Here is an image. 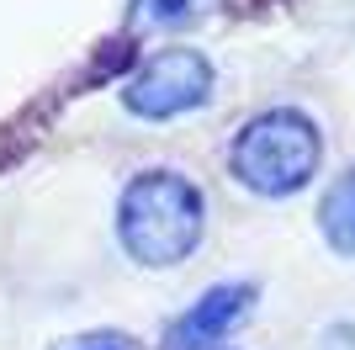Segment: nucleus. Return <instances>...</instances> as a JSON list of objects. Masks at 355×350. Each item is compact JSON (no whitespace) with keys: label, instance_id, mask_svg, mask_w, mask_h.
I'll list each match as a JSON object with an SVG mask.
<instances>
[{"label":"nucleus","instance_id":"f257e3e1","mask_svg":"<svg viewBox=\"0 0 355 350\" xmlns=\"http://www.w3.org/2000/svg\"><path fill=\"white\" fill-rule=\"evenodd\" d=\"M207 233V197L191 175L170 170H138L117 197V239L148 271H170V265L191 260L196 244Z\"/></svg>","mask_w":355,"mask_h":350},{"label":"nucleus","instance_id":"f03ea898","mask_svg":"<svg viewBox=\"0 0 355 350\" xmlns=\"http://www.w3.org/2000/svg\"><path fill=\"white\" fill-rule=\"evenodd\" d=\"M324 165V133L297 106H266L228 138V170L254 197H297Z\"/></svg>","mask_w":355,"mask_h":350},{"label":"nucleus","instance_id":"7ed1b4c3","mask_svg":"<svg viewBox=\"0 0 355 350\" xmlns=\"http://www.w3.org/2000/svg\"><path fill=\"white\" fill-rule=\"evenodd\" d=\"M212 85H218V74H212L207 53H196V48H159V53H148L128 74L122 106L133 117H144V122H164V117H186L196 106H207Z\"/></svg>","mask_w":355,"mask_h":350},{"label":"nucleus","instance_id":"20e7f679","mask_svg":"<svg viewBox=\"0 0 355 350\" xmlns=\"http://www.w3.org/2000/svg\"><path fill=\"white\" fill-rule=\"evenodd\" d=\"M254 297H260L254 281H218V287H207L180 319H170L164 350H218L254 313Z\"/></svg>","mask_w":355,"mask_h":350},{"label":"nucleus","instance_id":"39448f33","mask_svg":"<svg viewBox=\"0 0 355 350\" xmlns=\"http://www.w3.org/2000/svg\"><path fill=\"white\" fill-rule=\"evenodd\" d=\"M228 11V0H133L128 27L133 32H186Z\"/></svg>","mask_w":355,"mask_h":350},{"label":"nucleus","instance_id":"423d86ee","mask_svg":"<svg viewBox=\"0 0 355 350\" xmlns=\"http://www.w3.org/2000/svg\"><path fill=\"white\" fill-rule=\"evenodd\" d=\"M318 233L340 260H355V165L340 181H329L324 202H318Z\"/></svg>","mask_w":355,"mask_h":350},{"label":"nucleus","instance_id":"0eeeda50","mask_svg":"<svg viewBox=\"0 0 355 350\" xmlns=\"http://www.w3.org/2000/svg\"><path fill=\"white\" fill-rule=\"evenodd\" d=\"M59 350H144L128 329H90V335H74V340H64Z\"/></svg>","mask_w":355,"mask_h":350},{"label":"nucleus","instance_id":"6e6552de","mask_svg":"<svg viewBox=\"0 0 355 350\" xmlns=\"http://www.w3.org/2000/svg\"><path fill=\"white\" fill-rule=\"evenodd\" d=\"M313 350H355V319L329 324L324 335H318V345H313Z\"/></svg>","mask_w":355,"mask_h":350}]
</instances>
